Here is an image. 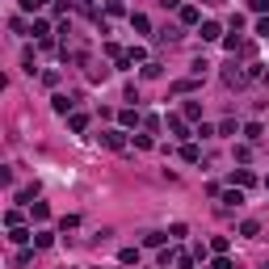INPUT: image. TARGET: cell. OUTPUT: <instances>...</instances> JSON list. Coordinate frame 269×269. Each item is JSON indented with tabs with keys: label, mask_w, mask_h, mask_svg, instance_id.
<instances>
[{
	"label": "cell",
	"mask_w": 269,
	"mask_h": 269,
	"mask_svg": "<svg viewBox=\"0 0 269 269\" xmlns=\"http://www.w3.org/2000/svg\"><path fill=\"white\" fill-rule=\"evenodd\" d=\"M223 84H227V89H244V84H248V72H240L236 63H231L227 72H223Z\"/></svg>",
	"instance_id": "cell-1"
},
{
	"label": "cell",
	"mask_w": 269,
	"mask_h": 269,
	"mask_svg": "<svg viewBox=\"0 0 269 269\" xmlns=\"http://www.w3.org/2000/svg\"><path fill=\"white\" fill-rule=\"evenodd\" d=\"M76 101H80V93H59V97H55V110H59V114H67Z\"/></svg>",
	"instance_id": "cell-2"
},
{
	"label": "cell",
	"mask_w": 269,
	"mask_h": 269,
	"mask_svg": "<svg viewBox=\"0 0 269 269\" xmlns=\"http://www.w3.org/2000/svg\"><path fill=\"white\" fill-rule=\"evenodd\" d=\"M101 143H105V147H122V131H105Z\"/></svg>",
	"instance_id": "cell-3"
},
{
	"label": "cell",
	"mask_w": 269,
	"mask_h": 269,
	"mask_svg": "<svg viewBox=\"0 0 269 269\" xmlns=\"http://www.w3.org/2000/svg\"><path fill=\"white\" fill-rule=\"evenodd\" d=\"M219 38V25L215 21H202V42H215Z\"/></svg>",
	"instance_id": "cell-4"
},
{
	"label": "cell",
	"mask_w": 269,
	"mask_h": 269,
	"mask_svg": "<svg viewBox=\"0 0 269 269\" xmlns=\"http://www.w3.org/2000/svg\"><path fill=\"white\" fill-rule=\"evenodd\" d=\"M181 38V30H177V25H164V30H160V42H177Z\"/></svg>",
	"instance_id": "cell-5"
},
{
	"label": "cell",
	"mask_w": 269,
	"mask_h": 269,
	"mask_svg": "<svg viewBox=\"0 0 269 269\" xmlns=\"http://www.w3.org/2000/svg\"><path fill=\"white\" fill-rule=\"evenodd\" d=\"M168 131H173L177 139H185V122H181V118H168Z\"/></svg>",
	"instance_id": "cell-6"
},
{
	"label": "cell",
	"mask_w": 269,
	"mask_h": 269,
	"mask_svg": "<svg viewBox=\"0 0 269 269\" xmlns=\"http://www.w3.org/2000/svg\"><path fill=\"white\" fill-rule=\"evenodd\" d=\"M223 202H227V206H240V202H244V194H240V189H227V194H223Z\"/></svg>",
	"instance_id": "cell-7"
},
{
	"label": "cell",
	"mask_w": 269,
	"mask_h": 269,
	"mask_svg": "<svg viewBox=\"0 0 269 269\" xmlns=\"http://www.w3.org/2000/svg\"><path fill=\"white\" fill-rule=\"evenodd\" d=\"M181 21H185V25H194V21H198V9H194V4H185V9H181Z\"/></svg>",
	"instance_id": "cell-8"
},
{
	"label": "cell",
	"mask_w": 269,
	"mask_h": 269,
	"mask_svg": "<svg viewBox=\"0 0 269 269\" xmlns=\"http://www.w3.org/2000/svg\"><path fill=\"white\" fill-rule=\"evenodd\" d=\"M131 25H134L139 34H147V17H143V13H134V17H131Z\"/></svg>",
	"instance_id": "cell-9"
},
{
	"label": "cell",
	"mask_w": 269,
	"mask_h": 269,
	"mask_svg": "<svg viewBox=\"0 0 269 269\" xmlns=\"http://www.w3.org/2000/svg\"><path fill=\"white\" fill-rule=\"evenodd\" d=\"M139 261V248H122V265H134Z\"/></svg>",
	"instance_id": "cell-10"
},
{
	"label": "cell",
	"mask_w": 269,
	"mask_h": 269,
	"mask_svg": "<svg viewBox=\"0 0 269 269\" xmlns=\"http://www.w3.org/2000/svg\"><path fill=\"white\" fill-rule=\"evenodd\" d=\"M248 4H252V13H265L269 9V0H248Z\"/></svg>",
	"instance_id": "cell-11"
},
{
	"label": "cell",
	"mask_w": 269,
	"mask_h": 269,
	"mask_svg": "<svg viewBox=\"0 0 269 269\" xmlns=\"http://www.w3.org/2000/svg\"><path fill=\"white\" fill-rule=\"evenodd\" d=\"M257 34H261V38H269V17H265V21H257Z\"/></svg>",
	"instance_id": "cell-12"
},
{
	"label": "cell",
	"mask_w": 269,
	"mask_h": 269,
	"mask_svg": "<svg viewBox=\"0 0 269 269\" xmlns=\"http://www.w3.org/2000/svg\"><path fill=\"white\" fill-rule=\"evenodd\" d=\"M215 269H236V265H231L227 257H219V261H215Z\"/></svg>",
	"instance_id": "cell-13"
},
{
	"label": "cell",
	"mask_w": 269,
	"mask_h": 269,
	"mask_svg": "<svg viewBox=\"0 0 269 269\" xmlns=\"http://www.w3.org/2000/svg\"><path fill=\"white\" fill-rule=\"evenodd\" d=\"M156 4H160V9H177V4H181V0H156Z\"/></svg>",
	"instance_id": "cell-14"
},
{
	"label": "cell",
	"mask_w": 269,
	"mask_h": 269,
	"mask_svg": "<svg viewBox=\"0 0 269 269\" xmlns=\"http://www.w3.org/2000/svg\"><path fill=\"white\" fill-rule=\"evenodd\" d=\"M42 4H46V0H25V9H30V13H34V9H42Z\"/></svg>",
	"instance_id": "cell-15"
},
{
	"label": "cell",
	"mask_w": 269,
	"mask_h": 269,
	"mask_svg": "<svg viewBox=\"0 0 269 269\" xmlns=\"http://www.w3.org/2000/svg\"><path fill=\"white\" fill-rule=\"evenodd\" d=\"M265 189H269V177H265Z\"/></svg>",
	"instance_id": "cell-16"
},
{
	"label": "cell",
	"mask_w": 269,
	"mask_h": 269,
	"mask_svg": "<svg viewBox=\"0 0 269 269\" xmlns=\"http://www.w3.org/2000/svg\"><path fill=\"white\" fill-rule=\"evenodd\" d=\"M265 84H269V72H265Z\"/></svg>",
	"instance_id": "cell-17"
},
{
	"label": "cell",
	"mask_w": 269,
	"mask_h": 269,
	"mask_svg": "<svg viewBox=\"0 0 269 269\" xmlns=\"http://www.w3.org/2000/svg\"><path fill=\"white\" fill-rule=\"evenodd\" d=\"M265 269H269V265H265Z\"/></svg>",
	"instance_id": "cell-18"
}]
</instances>
